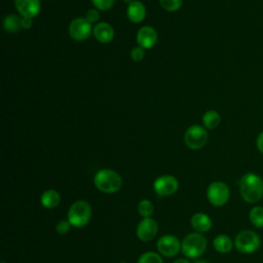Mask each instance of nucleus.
<instances>
[{"label":"nucleus","mask_w":263,"mask_h":263,"mask_svg":"<svg viewBox=\"0 0 263 263\" xmlns=\"http://www.w3.org/2000/svg\"><path fill=\"white\" fill-rule=\"evenodd\" d=\"M137 263H163L162 258L155 252H146L142 254Z\"/></svg>","instance_id":"nucleus-23"},{"label":"nucleus","mask_w":263,"mask_h":263,"mask_svg":"<svg viewBox=\"0 0 263 263\" xmlns=\"http://www.w3.org/2000/svg\"><path fill=\"white\" fill-rule=\"evenodd\" d=\"M213 246L215 248V250L219 253L225 254L228 253L232 250L233 248V241L232 239L226 235V234H219L214 238L213 241Z\"/></svg>","instance_id":"nucleus-18"},{"label":"nucleus","mask_w":263,"mask_h":263,"mask_svg":"<svg viewBox=\"0 0 263 263\" xmlns=\"http://www.w3.org/2000/svg\"><path fill=\"white\" fill-rule=\"evenodd\" d=\"M61 201L60 193L53 189L45 190L40 196L41 204L46 209H54Z\"/></svg>","instance_id":"nucleus-17"},{"label":"nucleus","mask_w":263,"mask_h":263,"mask_svg":"<svg viewBox=\"0 0 263 263\" xmlns=\"http://www.w3.org/2000/svg\"><path fill=\"white\" fill-rule=\"evenodd\" d=\"M3 27L6 32L15 33L22 29V17L15 14H8L3 21Z\"/></svg>","instance_id":"nucleus-19"},{"label":"nucleus","mask_w":263,"mask_h":263,"mask_svg":"<svg viewBox=\"0 0 263 263\" xmlns=\"http://www.w3.org/2000/svg\"><path fill=\"white\" fill-rule=\"evenodd\" d=\"M14 5L23 17H35L41 8L40 0H14Z\"/></svg>","instance_id":"nucleus-12"},{"label":"nucleus","mask_w":263,"mask_h":263,"mask_svg":"<svg viewBox=\"0 0 263 263\" xmlns=\"http://www.w3.org/2000/svg\"><path fill=\"white\" fill-rule=\"evenodd\" d=\"M249 218L255 227H257V228L263 227V208L262 206H254L250 211Z\"/></svg>","instance_id":"nucleus-21"},{"label":"nucleus","mask_w":263,"mask_h":263,"mask_svg":"<svg viewBox=\"0 0 263 263\" xmlns=\"http://www.w3.org/2000/svg\"><path fill=\"white\" fill-rule=\"evenodd\" d=\"M159 2L167 11H176L182 6V0H159Z\"/></svg>","instance_id":"nucleus-24"},{"label":"nucleus","mask_w":263,"mask_h":263,"mask_svg":"<svg viewBox=\"0 0 263 263\" xmlns=\"http://www.w3.org/2000/svg\"><path fill=\"white\" fill-rule=\"evenodd\" d=\"M239 193L249 203L259 201L263 197V179L254 173H247L239 180Z\"/></svg>","instance_id":"nucleus-1"},{"label":"nucleus","mask_w":263,"mask_h":263,"mask_svg":"<svg viewBox=\"0 0 263 263\" xmlns=\"http://www.w3.org/2000/svg\"><path fill=\"white\" fill-rule=\"evenodd\" d=\"M91 218V206L85 200H77L71 204L67 220L73 227L80 228L88 224Z\"/></svg>","instance_id":"nucleus-4"},{"label":"nucleus","mask_w":263,"mask_h":263,"mask_svg":"<svg viewBox=\"0 0 263 263\" xmlns=\"http://www.w3.org/2000/svg\"><path fill=\"white\" fill-rule=\"evenodd\" d=\"M256 145H257L258 150L263 154V132H261V133L258 135L257 140H256Z\"/></svg>","instance_id":"nucleus-29"},{"label":"nucleus","mask_w":263,"mask_h":263,"mask_svg":"<svg viewBox=\"0 0 263 263\" xmlns=\"http://www.w3.org/2000/svg\"><path fill=\"white\" fill-rule=\"evenodd\" d=\"M92 28L91 24L83 17H77L73 20L69 25V34L70 36L78 41L85 40L89 37Z\"/></svg>","instance_id":"nucleus-10"},{"label":"nucleus","mask_w":263,"mask_h":263,"mask_svg":"<svg viewBox=\"0 0 263 263\" xmlns=\"http://www.w3.org/2000/svg\"><path fill=\"white\" fill-rule=\"evenodd\" d=\"M91 2L99 10H108L113 6L115 0H91Z\"/></svg>","instance_id":"nucleus-25"},{"label":"nucleus","mask_w":263,"mask_h":263,"mask_svg":"<svg viewBox=\"0 0 263 263\" xmlns=\"http://www.w3.org/2000/svg\"><path fill=\"white\" fill-rule=\"evenodd\" d=\"M85 18H86L90 24L98 22L99 18H100L99 10H97V9H89V10L86 12Z\"/></svg>","instance_id":"nucleus-28"},{"label":"nucleus","mask_w":263,"mask_h":263,"mask_svg":"<svg viewBox=\"0 0 263 263\" xmlns=\"http://www.w3.org/2000/svg\"><path fill=\"white\" fill-rule=\"evenodd\" d=\"M206 197L211 204L215 206H222L230 197L229 187L226 183L221 181L213 182L206 189Z\"/></svg>","instance_id":"nucleus-6"},{"label":"nucleus","mask_w":263,"mask_h":263,"mask_svg":"<svg viewBox=\"0 0 263 263\" xmlns=\"http://www.w3.org/2000/svg\"><path fill=\"white\" fill-rule=\"evenodd\" d=\"M71 226L72 225H71V223L68 220H61L55 225V231L59 234H66L67 232H69Z\"/></svg>","instance_id":"nucleus-26"},{"label":"nucleus","mask_w":263,"mask_h":263,"mask_svg":"<svg viewBox=\"0 0 263 263\" xmlns=\"http://www.w3.org/2000/svg\"><path fill=\"white\" fill-rule=\"evenodd\" d=\"M125 3H127V4H130L132 2H134V0H123Z\"/></svg>","instance_id":"nucleus-33"},{"label":"nucleus","mask_w":263,"mask_h":263,"mask_svg":"<svg viewBox=\"0 0 263 263\" xmlns=\"http://www.w3.org/2000/svg\"><path fill=\"white\" fill-rule=\"evenodd\" d=\"M191 226L192 228L198 232L203 233L209 231L212 228V220L204 213H196L191 217Z\"/></svg>","instance_id":"nucleus-14"},{"label":"nucleus","mask_w":263,"mask_h":263,"mask_svg":"<svg viewBox=\"0 0 263 263\" xmlns=\"http://www.w3.org/2000/svg\"><path fill=\"white\" fill-rule=\"evenodd\" d=\"M1 263H6V262H4V261H2V262H1Z\"/></svg>","instance_id":"nucleus-34"},{"label":"nucleus","mask_w":263,"mask_h":263,"mask_svg":"<svg viewBox=\"0 0 263 263\" xmlns=\"http://www.w3.org/2000/svg\"><path fill=\"white\" fill-rule=\"evenodd\" d=\"M174 263H190L187 259H184V258H180V259H177Z\"/></svg>","instance_id":"nucleus-31"},{"label":"nucleus","mask_w":263,"mask_h":263,"mask_svg":"<svg viewBox=\"0 0 263 263\" xmlns=\"http://www.w3.org/2000/svg\"><path fill=\"white\" fill-rule=\"evenodd\" d=\"M187 147L193 150L202 148L208 141V132L203 126L191 125L185 133L184 137Z\"/></svg>","instance_id":"nucleus-7"},{"label":"nucleus","mask_w":263,"mask_h":263,"mask_svg":"<svg viewBox=\"0 0 263 263\" xmlns=\"http://www.w3.org/2000/svg\"><path fill=\"white\" fill-rule=\"evenodd\" d=\"M93 35L102 43H108L114 38V30L107 23H99L93 28Z\"/></svg>","instance_id":"nucleus-16"},{"label":"nucleus","mask_w":263,"mask_h":263,"mask_svg":"<svg viewBox=\"0 0 263 263\" xmlns=\"http://www.w3.org/2000/svg\"><path fill=\"white\" fill-rule=\"evenodd\" d=\"M220 121H221L220 114L215 110H209L202 116L203 126L209 129L216 128L219 125Z\"/></svg>","instance_id":"nucleus-20"},{"label":"nucleus","mask_w":263,"mask_h":263,"mask_svg":"<svg viewBox=\"0 0 263 263\" xmlns=\"http://www.w3.org/2000/svg\"><path fill=\"white\" fill-rule=\"evenodd\" d=\"M158 231V225L154 219L151 217L143 218L142 221L137 226V236L142 241L152 240Z\"/></svg>","instance_id":"nucleus-11"},{"label":"nucleus","mask_w":263,"mask_h":263,"mask_svg":"<svg viewBox=\"0 0 263 263\" xmlns=\"http://www.w3.org/2000/svg\"><path fill=\"white\" fill-rule=\"evenodd\" d=\"M144 48L141 47V46H137V47H134L130 51V57L132 59L135 61V62H140L143 60L144 58Z\"/></svg>","instance_id":"nucleus-27"},{"label":"nucleus","mask_w":263,"mask_h":263,"mask_svg":"<svg viewBox=\"0 0 263 263\" xmlns=\"http://www.w3.org/2000/svg\"><path fill=\"white\" fill-rule=\"evenodd\" d=\"M156 41H157V33L150 26H145L141 28L137 33V42L139 46L143 48L153 47Z\"/></svg>","instance_id":"nucleus-13"},{"label":"nucleus","mask_w":263,"mask_h":263,"mask_svg":"<svg viewBox=\"0 0 263 263\" xmlns=\"http://www.w3.org/2000/svg\"><path fill=\"white\" fill-rule=\"evenodd\" d=\"M154 212L153 203L148 199H143L138 204V213L143 218H149Z\"/></svg>","instance_id":"nucleus-22"},{"label":"nucleus","mask_w":263,"mask_h":263,"mask_svg":"<svg viewBox=\"0 0 263 263\" xmlns=\"http://www.w3.org/2000/svg\"><path fill=\"white\" fill-rule=\"evenodd\" d=\"M93 183L97 189L104 193H115L122 187V179L118 173L110 168H103L96 173Z\"/></svg>","instance_id":"nucleus-2"},{"label":"nucleus","mask_w":263,"mask_h":263,"mask_svg":"<svg viewBox=\"0 0 263 263\" xmlns=\"http://www.w3.org/2000/svg\"><path fill=\"white\" fill-rule=\"evenodd\" d=\"M261 245L260 236L252 230L240 231L234 239L236 250L242 254H251L256 252Z\"/></svg>","instance_id":"nucleus-5"},{"label":"nucleus","mask_w":263,"mask_h":263,"mask_svg":"<svg viewBox=\"0 0 263 263\" xmlns=\"http://www.w3.org/2000/svg\"><path fill=\"white\" fill-rule=\"evenodd\" d=\"M194 263H209V262L205 260H196Z\"/></svg>","instance_id":"nucleus-32"},{"label":"nucleus","mask_w":263,"mask_h":263,"mask_svg":"<svg viewBox=\"0 0 263 263\" xmlns=\"http://www.w3.org/2000/svg\"><path fill=\"white\" fill-rule=\"evenodd\" d=\"M157 250L162 256L172 258L179 254L181 250V242L177 236L165 234L157 240Z\"/></svg>","instance_id":"nucleus-9"},{"label":"nucleus","mask_w":263,"mask_h":263,"mask_svg":"<svg viewBox=\"0 0 263 263\" xmlns=\"http://www.w3.org/2000/svg\"><path fill=\"white\" fill-rule=\"evenodd\" d=\"M179 187L178 180L172 175H163L156 178L153 182V189L159 196H168L174 194Z\"/></svg>","instance_id":"nucleus-8"},{"label":"nucleus","mask_w":263,"mask_h":263,"mask_svg":"<svg viewBox=\"0 0 263 263\" xmlns=\"http://www.w3.org/2000/svg\"><path fill=\"white\" fill-rule=\"evenodd\" d=\"M126 14L130 22L138 24V23H141L145 18L146 8L142 2L134 1L130 4H128Z\"/></svg>","instance_id":"nucleus-15"},{"label":"nucleus","mask_w":263,"mask_h":263,"mask_svg":"<svg viewBox=\"0 0 263 263\" xmlns=\"http://www.w3.org/2000/svg\"><path fill=\"white\" fill-rule=\"evenodd\" d=\"M32 18H29V17H23L22 16V29H30L32 27Z\"/></svg>","instance_id":"nucleus-30"},{"label":"nucleus","mask_w":263,"mask_h":263,"mask_svg":"<svg viewBox=\"0 0 263 263\" xmlns=\"http://www.w3.org/2000/svg\"><path fill=\"white\" fill-rule=\"evenodd\" d=\"M206 249L205 237L198 232L187 234L181 243L182 253L189 259H196L200 257Z\"/></svg>","instance_id":"nucleus-3"}]
</instances>
